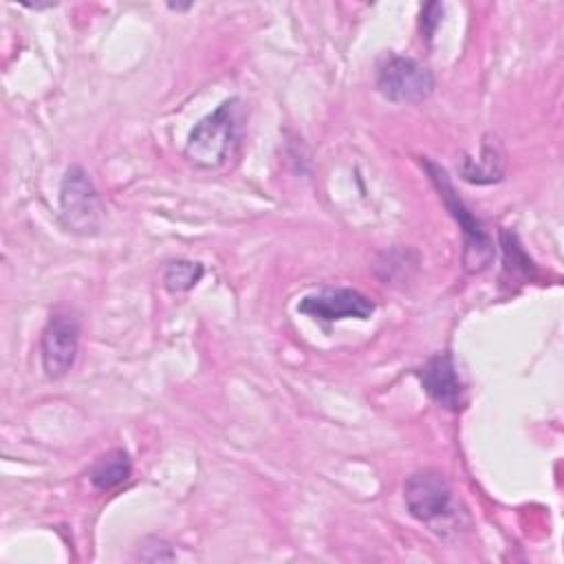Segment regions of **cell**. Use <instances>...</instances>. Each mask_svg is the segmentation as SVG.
<instances>
[{"mask_svg": "<svg viewBox=\"0 0 564 564\" xmlns=\"http://www.w3.org/2000/svg\"><path fill=\"white\" fill-rule=\"evenodd\" d=\"M421 165L425 167L432 185L436 187L443 205L452 214V218L463 229V267L467 273L485 271L494 260V240L489 238L485 225L476 218V214L465 205V200L456 194L452 178L445 167L434 163L432 159L423 156Z\"/></svg>", "mask_w": 564, "mask_h": 564, "instance_id": "6da1fadb", "label": "cell"}, {"mask_svg": "<svg viewBox=\"0 0 564 564\" xmlns=\"http://www.w3.org/2000/svg\"><path fill=\"white\" fill-rule=\"evenodd\" d=\"M238 139L240 101L231 97L192 128L185 143V156L198 167H218L231 156Z\"/></svg>", "mask_w": 564, "mask_h": 564, "instance_id": "7a4b0ae2", "label": "cell"}, {"mask_svg": "<svg viewBox=\"0 0 564 564\" xmlns=\"http://www.w3.org/2000/svg\"><path fill=\"white\" fill-rule=\"evenodd\" d=\"M59 214L64 225L82 236L97 234L101 227V205L88 172L70 165L59 185Z\"/></svg>", "mask_w": 564, "mask_h": 564, "instance_id": "3957f363", "label": "cell"}, {"mask_svg": "<svg viewBox=\"0 0 564 564\" xmlns=\"http://www.w3.org/2000/svg\"><path fill=\"white\" fill-rule=\"evenodd\" d=\"M377 90L394 104H416L432 95L434 75L414 57L388 55L377 68Z\"/></svg>", "mask_w": 564, "mask_h": 564, "instance_id": "277c9868", "label": "cell"}, {"mask_svg": "<svg viewBox=\"0 0 564 564\" xmlns=\"http://www.w3.org/2000/svg\"><path fill=\"white\" fill-rule=\"evenodd\" d=\"M403 500L412 518L432 524L452 511V487L436 469H421L403 485Z\"/></svg>", "mask_w": 564, "mask_h": 564, "instance_id": "5b68a950", "label": "cell"}, {"mask_svg": "<svg viewBox=\"0 0 564 564\" xmlns=\"http://www.w3.org/2000/svg\"><path fill=\"white\" fill-rule=\"evenodd\" d=\"M79 350V322L70 313H55L46 322L40 339V352H42V368L48 379L64 377Z\"/></svg>", "mask_w": 564, "mask_h": 564, "instance_id": "8992f818", "label": "cell"}, {"mask_svg": "<svg viewBox=\"0 0 564 564\" xmlns=\"http://www.w3.org/2000/svg\"><path fill=\"white\" fill-rule=\"evenodd\" d=\"M297 311L319 322L368 319L375 313V302L357 289L328 286L317 293L304 295L297 304Z\"/></svg>", "mask_w": 564, "mask_h": 564, "instance_id": "52a82bcc", "label": "cell"}, {"mask_svg": "<svg viewBox=\"0 0 564 564\" xmlns=\"http://www.w3.org/2000/svg\"><path fill=\"white\" fill-rule=\"evenodd\" d=\"M419 377L427 397L441 408L458 410L463 405V381L456 372L452 355L436 352L423 364Z\"/></svg>", "mask_w": 564, "mask_h": 564, "instance_id": "ba28073f", "label": "cell"}, {"mask_svg": "<svg viewBox=\"0 0 564 564\" xmlns=\"http://www.w3.org/2000/svg\"><path fill=\"white\" fill-rule=\"evenodd\" d=\"M460 176L467 183L474 185H491L502 181L505 176V154L500 150V143L489 137H485L480 154L476 159L465 156L460 163Z\"/></svg>", "mask_w": 564, "mask_h": 564, "instance_id": "9c48e42d", "label": "cell"}, {"mask_svg": "<svg viewBox=\"0 0 564 564\" xmlns=\"http://www.w3.org/2000/svg\"><path fill=\"white\" fill-rule=\"evenodd\" d=\"M132 474V460L126 449H110L101 454L88 469V478L95 489L110 491L123 485Z\"/></svg>", "mask_w": 564, "mask_h": 564, "instance_id": "30bf717a", "label": "cell"}, {"mask_svg": "<svg viewBox=\"0 0 564 564\" xmlns=\"http://www.w3.org/2000/svg\"><path fill=\"white\" fill-rule=\"evenodd\" d=\"M205 269L200 262H194V260H170L165 267H163V286L170 291V293H183V291H189L192 286H196L203 278Z\"/></svg>", "mask_w": 564, "mask_h": 564, "instance_id": "8fae6325", "label": "cell"}, {"mask_svg": "<svg viewBox=\"0 0 564 564\" xmlns=\"http://www.w3.org/2000/svg\"><path fill=\"white\" fill-rule=\"evenodd\" d=\"M441 18H443V4L441 2H427L421 9V37L425 42H432L434 33L441 24Z\"/></svg>", "mask_w": 564, "mask_h": 564, "instance_id": "7c38bea8", "label": "cell"}, {"mask_svg": "<svg viewBox=\"0 0 564 564\" xmlns=\"http://www.w3.org/2000/svg\"><path fill=\"white\" fill-rule=\"evenodd\" d=\"M152 542V553H145V555H141V560H148V562H161V560H174L176 555L172 553V549L163 542V540H150ZM148 546V544H145Z\"/></svg>", "mask_w": 564, "mask_h": 564, "instance_id": "4fadbf2b", "label": "cell"}, {"mask_svg": "<svg viewBox=\"0 0 564 564\" xmlns=\"http://www.w3.org/2000/svg\"><path fill=\"white\" fill-rule=\"evenodd\" d=\"M170 9H174V11H185V9H189L192 4H167Z\"/></svg>", "mask_w": 564, "mask_h": 564, "instance_id": "5bb4252c", "label": "cell"}]
</instances>
